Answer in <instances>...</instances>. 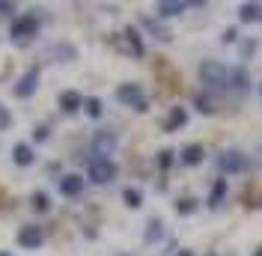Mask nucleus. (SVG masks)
Instances as JSON below:
<instances>
[{"mask_svg":"<svg viewBox=\"0 0 262 256\" xmlns=\"http://www.w3.org/2000/svg\"><path fill=\"white\" fill-rule=\"evenodd\" d=\"M200 80L209 87V90H227L229 87V69L217 60H203L200 63Z\"/></svg>","mask_w":262,"mask_h":256,"instance_id":"1","label":"nucleus"},{"mask_svg":"<svg viewBox=\"0 0 262 256\" xmlns=\"http://www.w3.org/2000/svg\"><path fill=\"white\" fill-rule=\"evenodd\" d=\"M111 179H116V164L111 158H93L90 161V182L96 185H107Z\"/></svg>","mask_w":262,"mask_h":256,"instance_id":"2","label":"nucleus"},{"mask_svg":"<svg viewBox=\"0 0 262 256\" xmlns=\"http://www.w3.org/2000/svg\"><path fill=\"white\" fill-rule=\"evenodd\" d=\"M116 98H119L122 104L134 108V111H146V96H143V90H140L137 83H122V87L116 90Z\"/></svg>","mask_w":262,"mask_h":256,"instance_id":"3","label":"nucleus"},{"mask_svg":"<svg viewBox=\"0 0 262 256\" xmlns=\"http://www.w3.org/2000/svg\"><path fill=\"white\" fill-rule=\"evenodd\" d=\"M36 33H39V15H36V12H27V15H21L15 24H12V39H15V42L18 39L27 42Z\"/></svg>","mask_w":262,"mask_h":256,"instance_id":"4","label":"nucleus"},{"mask_svg":"<svg viewBox=\"0 0 262 256\" xmlns=\"http://www.w3.org/2000/svg\"><path fill=\"white\" fill-rule=\"evenodd\" d=\"M245 155L242 152H235V149H227V152H221L217 155V167H221V173H242L245 170Z\"/></svg>","mask_w":262,"mask_h":256,"instance_id":"5","label":"nucleus"},{"mask_svg":"<svg viewBox=\"0 0 262 256\" xmlns=\"http://www.w3.org/2000/svg\"><path fill=\"white\" fill-rule=\"evenodd\" d=\"M18 244L24 247V250H36V247H42V226H21L18 229Z\"/></svg>","mask_w":262,"mask_h":256,"instance_id":"6","label":"nucleus"},{"mask_svg":"<svg viewBox=\"0 0 262 256\" xmlns=\"http://www.w3.org/2000/svg\"><path fill=\"white\" fill-rule=\"evenodd\" d=\"M119 45H122V51L131 54V57H143V42H140V33L134 30V27H125V30H122Z\"/></svg>","mask_w":262,"mask_h":256,"instance_id":"7","label":"nucleus"},{"mask_svg":"<svg viewBox=\"0 0 262 256\" xmlns=\"http://www.w3.org/2000/svg\"><path fill=\"white\" fill-rule=\"evenodd\" d=\"M36 80H39V69L24 72V78L15 83V96H18V98H30L33 93H36Z\"/></svg>","mask_w":262,"mask_h":256,"instance_id":"8","label":"nucleus"},{"mask_svg":"<svg viewBox=\"0 0 262 256\" xmlns=\"http://www.w3.org/2000/svg\"><path fill=\"white\" fill-rule=\"evenodd\" d=\"M116 146V137L111 134V131H98L96 140H93V149H96V158H107L111 152H114Z\"/></svg>","mask_w":262,"mask_h":256,"instance_id":"9","label":"nucleus"},{"mask_svg":"<svg viewBox=\"0 0 262 256\" xmlns=\"http://www.w3.org/2000/svg\"><path fill=\"white\" fill-rule=\"evenodd\" d=\"M60 191H63L66 197H78V194L83 191V179L78 176V173H69V176L60 179Z\"/></svg>","mask_w":262,"mask_h":256,"instance_id":"10","label":"nucleus"},{"mask_svg":"<svg viewBox=\"0 0 262 256\" xmlns=\"http://www.w3.org/2000/svg\"><path fill=\"white\" fill-rule=\"evenodd\" d=\"M140 24H143V30H149L155 39H158V42H170V39H173V33L167 30L164 24H158L155 18H140Z\"/></svg>","mask_w":262,"mask_h":256,"instance_id":"11","label":"nucleus"},{"mask_svg":"<svg viewBox=\"0 0 262 256\" xmlns=\"http://www.w3.org/2000/svg\"><path fill=\"white\" fill-rule=\"evenodd\" d=\"M229 87H235V90H242V93L250 90V78H247V72L242 69V66L229 69Z\"/></svg>","mask_w":262,"mask_h":256,"instance_id":"12","label":"nucleus"},{"mask_svg":"<svg viewBox=\"0 0 262 256\" xmlns=\"http://www.w3.org/2000/svg\"><path fill=\"white\" fill-rule=\"evenodd\" d=\"M238 18L250 24V21H262V3H242L238 6Z\"/></svg>","mask_w":262,"mask_h":256,"instance_id":"13","label":"nucleus"},{"mask_svg":"<svg viewBox=\"0 0 262 256\" xmlns=\"http://www.w3.org/2000/svg\"><path fill=\"white\" fill-rule=\"evenodd\" d=\"M81 104H83V98L75 93V90H66L63 96H60V108H63L66 113H75V111H81Z\"/></svg>","mask_w":262,"mask_h":256,"instance_id":"14","label":"nucleus"},{"mask_svg":"<svg viewBox=\"0 0 262 256\" xmlns=\"http://www.w3.org/2000/svg\"><path fill=\"white\" fill-rule=\"evenodd\" d=\"M185 122H188V113H185V108H173V111H170V116H167V122H164V128H167V131H179Z\"/></svg>","mask_w":262,"mask_h":256,"instance_id":"15","label":"nucleus"},{"mask_svg":"<svg viewBox=\"0 0 262 256\" xmlns=\"http://www.w3.org/2000/svg\"><path fill=\"white\" fill-rule=\"evenodd\" d=\"M185 6H188V3H182V0H161V3H158V15L161 18L179 15V12H185Z\"/></svg>","mask_w":262,"mask_h":256,"instance_id":"16","label":"nucleus"},{"mask_svg":"<svg viewBox=\"0 0 262 256\" xmlns=\"http://www.w3.org/2000/svg\"><path fill=\"white\" fill-rule=\"evenodd\" d=\"M12 158H15L18 167H30L33 164V149L30 146H24V143H18L15 149H12Z\"/></svg>","mask_w":262,"mask_h":256,"instance_id":"17","label":"nucleus"},{"mask_svg":"<svg viewBox=\"0 0 262 256\" xmlns=\"http://www.w3.org/2000/svg\"><path fill=\"white\" fill-rule=\"evenodd\" d=\"M182 161H185L188 167H194V164H200V161H203V146H196V143L185 146V152H182Z\"/></svg>","mask_w":262,"mask_h":256,"instance_id":"18","label":"nucleus"},{"mask_svg":"<svg viewBox=\"0 0 262 256\" xmlns=\"http://www.w3.org/2000/svg\"><path fill=\"white\" fill-rule=\"evenodd\" d=\"M224 197H227V182H224V179H217V182H214V188H212V194H209V206L217 208Z\"/></svg>","mask_w":262,"mask_h":256,"instance_id":"19","label":"nucleus"},{"mask_svg":"<svg viewBox=\"0 0 262 256\" xmlns=\"http://www.w3.org/2000/svg\"><path fill=\"white\" fill-rule=\"evenodd\" d=\"M122 200H125V206L128 208H140V203H143L140 191H134V188H125V191H122Z\"/></svg>","mask_w":262,"mask_h":256,"instance_id":"20","label":"nucleus"},{"mask_svg":"<svg viewBox=\"0 0 262 256\" xmlns=\"http://www.w3.org/2000/svg\"><path fill=\"white\" fill-rule=\"evenodd\" d=\"M33 208H36V211H48V208H51L48 194H42V191H36V194H33Z\"/></svg>","mask_w":262,"mask_h":256,"instance_id":"21","label":"nucleus"},{"mask_svg":"<svg viewBox=\"0 0 262 256\" xmlns=\"http://www.w3.org/2000/svg\"><path fill=\"white\" fill-rule=\"evenodd\" d=\"M194 104L200 108V113H214V101H212L209 96H196Z\"/></svg>","mask_w":262,"mask_h":256,"instance_id":"22","label":"nucleus"},{"mask_svg":"<svg viewBox=\"0 0 262 256\" xmlns=\"http://www.w3.org/2000/svg\"><path fill=\"white\" fill-rule=\"evenodd\" d=\"M83 111L96 119V116H101V101H98V98H86V101H83Z\"/></svg>","mask_w":262,"mask_h":256,"instance_id":"23","label":"nucleus"},{"mask_svg":"<svg viewBox=\"0 0 262 256\" xmlns=\"http://www.w3.org/2000/svg\"><path fill=\"white\" fill-rule=\"evenodd\" d=\"M194 208H196V203L191 200V197H182L179 203H176V211H179V215H191Z\"/></svg>","mask_w":262,"mask_h":256,"instance_id":"24","label":"nucleus"},{"mask_svg":"<svg viewBox=\"0 0 262 256\" xmlns=\"http://www.w3.org/2000/svg\"><path fill=\"white\" fill-rule=\"evenodd\" d=\"M164 236V229H161V221H152L146 229V241H158Z\"/></svg>","mask_w":262,"mask_h":256,"instance_id":"25","label":"nucleus"},{"mask_svg":"<svg viewBox=\"0 0 262 256\" xmlns=\"http://www.w3.org/2000/svg\"><path fill=\"white\" fill-rule=\"evenodd\" d=\"M170 164H173V152H170V149H164V152H158V167H161V170H167Z\"/></svg>","mask_w":262,"mask_h":256,"instance_id":"26","label":"nucleus"},{"mask_svg":"<svg viewBox=\"0 0 262 256\" xmlns=\"http://www.w3.org/2000/svg\"><path fill=\"white\" fill-rule=\"evenodd\" d=\"M9 122H12V116H9V111L0 104V131H3V128H9Z\"/></svg>","mask_w":262,"mask_h":256,"instance_id":"27","label":"nucleus"},{"mask_svg":"<svg viewBox=\"0 0 262 256\" xmlns=\"http://www.w3.org/2000/svg\"><path fill=\"white\" fill-rule=\"evenodd\" d=\"M33 140H39V143H42V140H48V128H45V125H39L36 131H33Z\"/></svg>","mask_w":262,"mask_h":256,"instance_id":"28","label":"nucleus"},{"mask_svg":"<svg viewBox=\"0 0 262 256\" xmlns=\"http://www.w3.org/2000/svg\"><path fill=\"white\" fill-rule=\"evenodd\" d=\"M6 12H12V3H3L0 0V15H6Z\"/></svg>","mask_w":262,"mask_h":256,"instance_id":"29","label":"nucleus"},{"mask_svg":"<svg viewBox=\"0 0 262 256\" xmlns=\"http://www.w3.org/2000/svg\"><path fill=\"white\" fill-rule=\"evenodd\" d=\"M179 256H194V253H191V250H179Z\"/></svg>","mask_w":262,"mask_h":256,"instance_id":"30","label":"nucleus"},{"mask_svg":"<svg viewBox=\"0 0 262 256\" xmlns=\"http://www.w3.org/2000/svg\"><path fill=\"white\" fill-rule=\"evenodd\" d=\"M253 256H262V247H256V253H253Z\"/></svg>","mask_w":262,"mask_h":256,"instance_id":"31","label":"nucleus"},{"mask_svg":"<svg viewBox=\"0 0 262 256\" xmlns=\"http://www.w3.org/2000/svg\"><path fill=\"white\" fill-rule=\"evenodd\" d=\"M0 256H9V253H0Z\"/></svg>","mask_w":262,"mask_h":256,"instance_id":"32","label":"nucleus"},{"mask_svg":"<svg viewBox=\"0 0 262 256\" xmlns=\"http://www.w3.org/2000/svg\"><path fill=\"white\" fill-rule=\"evenodd\" d=\"M122 256H131V253H122Z\"/></svg>","mask_w":262,"mask_h":256,"instance_id":"33","label":"nucleus"},{"mask_svg":"<svg viewBox=\"0 0 262 256\" xmlns=\"http://www.w3.org/2000/svg\"><path fill=\"white\" fill-rule=\"evenodd\" d=\"M259 93H262V90H259Z\"/></svg>","mask_w":262,"mask_h":256,"instance_id":"34","label":"nucleus"}]
</instances>
